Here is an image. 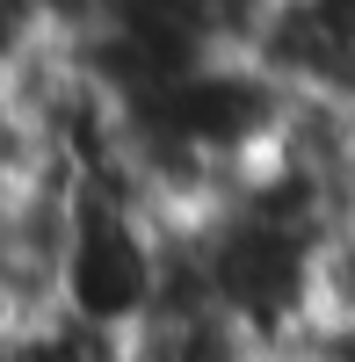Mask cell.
Here are the masks:
<instances>
[{"mask_svg": "<svg viewBox=\"0 0 355 362\" xmlns=\"http://www.w3.org/2000/svg\"><path fill=\"white\" fill-rule=\"evenodd\" d=\"M66 37L58 0H0V87H22Z\"/></svg>", "mask_w": 355, "mask_h": 362, "instance_id": "3", "label": "cell"}, {"mask_svg": "<svg viewBox=\"0 0 355 362\" xmlns=\"http://www.w3.org/2000/svg\"><path fill=\"white\" fill-rule=\"evenodd\" d=\"M66 232H73L66 181H44V189H22L0 203V334H29L37 319L58 312Z\"/></svg>", "mask_w": 355, "mask_h": 362, "instance_id": "2", "label": "cell"}, {"mask_svg": "<svg viewBox=\"0 0 355 362\" xmlns=\"http://www.w3.org/2000/svg\"><path fill=\"white\" fill-rule=\"evenodd\" d=\"M283 362H298V355H283Z\"/></svg>", "mask_w": 355, "mask_h": 362, "instance_id": "5", "label": "cell"}, {"mask_svg": "<svg viewBox=\"0 0 355 362\" xmlns=\"http://www.w3.org/2000/svg\"><path fill=\"white\" fill-rule=\"evenodd\" d=\"M51 174V145H44V124L29 109L22 87H0V203L22 196V189H44Z\"/></svg>", "mask_w": 355, "mask_h": 362, "instance_id": "4", "label": "cell"}, {"mask_svg": "<svg viewBox=\"0 0 355 362\" xmlns=\"http://www.w3.org/2000/svg\"><path fill=\"white\" fill-rule=\"evenodd\" d=\"M66 283L58 312H73L102 334H138L167 312L174 290V218H160L145 189H66Z\"/></svg>", "mask_w": 355, "mask_h": 362, "instance_id": "1", "label": "cell"}]
</instances>
